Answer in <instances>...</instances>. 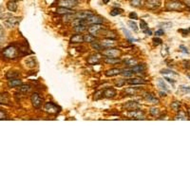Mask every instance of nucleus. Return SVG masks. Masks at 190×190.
I'll use <instances>...</instances> for the list:
<instances>
[{"label": "nucleus", "instance_id": "nucleus-60", "mask_svg": "<svg viewBox=\"0 0 190 190\" xmlns=\"http://www.w3.org/2000/svg\"><path fill=\"white\" fill-rule=\"evenodd\" d=\"M109 1H110V0H103V3H104V4H108Z\"/></svg>", "mask_w": 190, "mask_h": 190}, {"label": "nucleus", "instance_id": "nucleus-34", "mask_svg": "<svg viewBox=\"0 0 190 190\" xmlns=\"http://www.w3.org/2000/svg\"><path fill=\"white\" fill-rule=\"evenodd\" d=\"M18 76H19V72H7V74H6V78L8 80H10V79L17 78Z\"/></svg>", "mask_w": 190, "mask_h": 190}, {"label": "nucleus", "instance_id": "nucleus-56", "mask_svg": "<svg viewBox=\"0 0 190 190\" xmlns=\"http://www.w3.org/2000/svg\"><path fill=\"white\" fill-rule=\"evenodd\" d=\"M165 80H166L167 82H169V83H171V84H174V83H175V80H173V79H170V78H168V77H165Z\"/></svg>", "mask_w": 190, "mask_h": 190}, {"label": "nucleus", "instance_id": "nucleus-24", "mask_svg": "<svg viewBox=\"0 0 190 190\" xmlns=\"http://www.w3.org/2000/svg\"><path fill=\"white\" fill-rule=\"evenodd\" d=\"M131 69L132 72L134 73H141V72H144L145 69V67L144 64H137L135 66L131 67Z\"/></svg>", "mask_w": 190, "mask_h": 190}, {"label": "nucleus", "instance_id": "nucleus-17", "mask_svg": "<svg viewBox=\"0 0 190 190\" xmlns=\"http://www.w3.org/2000/svg\"><path fill=\"white\" fill-rule=\"evenodd\" d=\"M126 83H128V85L140 86V85H145L146 82L142 78H129L128 81H126Z\"/></svg>", "mask_w": 190, "mask_h": 190}, {"label": "nucleus", "instance_id": "nucleus-25", "mask_svg": "<svg viewBox=\"0 0 190 190\" xmlns=\"http://www.w3.org/2000/svg\"><path fill=\"white\" fill-rule=\"evenodd\" d=\"M157 85L159 86V88H161L164 91H165V92H167V93L170 92V89L168 88V86L166 85L165 82L163 79H157Z\"/></svg>", "mask_w": 190, "mask_h": 190}, {"label": "nucleus", "instance_id": "nucleus-46", "mask_svg": "<svg viewBox=\"0 0 190 190\" xmlns=\"http://www.w3.org/2000/svg\"><path fill=\"white\" fill-rule=\"evenodd\" d=\"M175 119L176 120H186V115H185V112L179 110V114L175 117Z\"/></svg>", "mask_w": 190, "mask_h": 190}, {"label": "nucleus", "instance_id": "nucleus-51", "mask_svg": "<svg viewBox=\"0 0 190 190\" xmlns=\"http://www.w3.org/2000/svg\"><path fill=\"white\" fill-rule=\"evenodd\" d=\"M180 50H181V52H184V53H186V54H188V53H189L188 48H187L186 47H185L184 45H181V46H180Z\"/></svg>", "mask_w": 190, "mask_h": 190}, {"label": "nucleus", "instance_id": "nucleus-43", "mask_svg": "<svg viewBox=\"0 0 190 190\" xmlns=\"http://www.w3.org/2000/svg\"><path fill=\"white\" fill-rule=\"evenodd\" d=\"M143 0H130V5L132 7H136V8H139V7L142 6Z\"/></svg>", "mask_w": 190, "mask_h": 190}, {"label": "nucleus", "instance_id": "nucleus-29", "mask_svg": "<svg viewBox=\"0 0 190 190\" xmlns=\"http://www.w3.org/2000/svg\"><path fill=\"white\" fill-rule=\"evenodd\" d=\"M134 74V72H132L131 68H124L121 70V75L124 77H132V75Z\"/></svg>", "mask_w": 190, "mask_h": 190}, {"label": "nucleus", "instance_id": "nucleus-14", "mask_svg": "<svg viewBox=\"0 0 190 190\" xmlns=\"http://www.w3.org/2000/svg\"><path fill=\"white\" fill-rule=\"evenodd\" d=\"M124 108L125 109H128V111H130V110L140 109L141 108V105L137 102H128V103H125L124 105Z\"/></svg>", "mask_w": 190, "mask_h": 190}, {"label": "nucleus", "instance_id": "nucleus-40", "mask_svg": "<svg viewBox=\"0 0 190 190\" xmlns=\"http://www.w3.org/2000/svg\"><path fill=\"white\" fill-rule=\"evenodd\" d=\"M128 25L130 27V29L131 30H133L134 32H138V27H137V24H136V22L135 21H133V20H128Z\"/></svg>", "mask_w": 190, "mask_h": 190}, {"label": "nucleus", "instance_id": "nucleus-23", "mask_svg": "<svg viewBox=\"0 0 190 190\" xmlns=\"http://www.w3.org/2000/svg\"><path fill=\"white\" fill-rule=\"evenodd\" d=\"M56 12H57L58 15H68V13H73V11L72 9L66 8V7L60 6L56 9Z\"/></svg>", "mask_w": 190, "mask_h": 190}, {"label": "nucleus", "instance_id": "nucleus-45", "mask_svg": "<svg viewBox=\"0 0 190 190\" xmlns=\"http://www.w3.org/2000/svg\"><path fill=\"white\" fill-rule=\"evenodd\" d=\"M180 107H181V103L180 102H173L171 104V108L175 111V112H178L180 110Z\"/></svg>", "mask_w": 190, "mask_h": 190}, {"label": "nucleus", "instance_id": "nucleus-1", "mask_svg": "<svg viewBox=\"0 0 190 190\" xmlns=\"http://www.w3.org/2000/svg\"><path fill=\"white\" fill-rule=\"evenodd\" d=\"M2 54L7 59H13L18 55V51L15 46H8L2 51Z\"/></svg>", "mask_w": 190, "mask_h": 190}, {"label": "nucleus", "instance_id": "nucleus-5", "mask_svg": "<svg viewBox=\"0 0 190 190\" xmlns=\"http://www.w3.org/2000/svg\"><path fill=\"white\" fill-rule=\"evenodd\" d=\"M31 101H32V104L33 105V108H40L41 105H42V99L40 95L37 93V92H33L31 96Z\"/></svg>", "mask_w": 190, "mask_h": 190}, {"label": "nucleus", "instance_id": "nucleus-53", "mask_svg": "<svg viewBox=\"0 0 190 190\" xmlns=\"http://www.w3.org/2000/svg\"><path fill=\"white\" fill-rule=\"evenodd\" d=\"M7 117H6V114H5V112L3 110H0V120H6Z\"/></svg>", "mask_w": 190, "mask_h": 190}, {"label": "nucleus", "instance_id": "nucleus-28", "mask_svg": "<svg viewBox=\"0 0 190 190\" xmlns=\"http://www.w3.org/2000/svg\"><path fill=\"white\" fill-rule=\"evenodd\" d=\"M96 40V37L94 36L93 34L91 33H87L84 35V42H86V43H93V42Z\"/></svg>", "mask_w": 190, "mask_h": 190}, {"label": "nucleus", "instance_id": "nucleus-31", "mask_svg": "<svg viewBox=\"0 0 190 190\" xmlns=\"http://www.w3.org/2000/svg\"><path fill=\"white\" fill-rule=\"evenodd\" d=\"M74 19H75L74 13H68V15H64V17H63V21H64V22H73Z\"/></svg>", "mask_w": 190, "mask_h": 190}, {"label": "nucleus", "instance_id": "nucleus-38", "mask_svg": "<svg viewBox=\"0 0 190 190\" xmlns=\"http://www.w3.org/2000/svg\"><path fill=\"white\" fill-rule=\"evenodd\" d=\"M122 31L124 32V33H125V35L126 39H128L129 42H134V41H136V39H134V38L132 37V35L130 34V32H129L128 30H125V28H122Z\"/></svg>", "mask_w": 190, "mask_h": 190}, {"label": "nucleus", "instance_id": "nucleus-19", "mask_svg": "<svg viewBox=\"0 0 190 190\" xmlns=\"http://www.w3.org/2000/svg\"><path fill=\"white\" fill-rule=\"evenodd\" d=\"M8 87L12 88H16V87H20L22 85V80H20L18 78H15V79H10L8 80Z\"/></svg>", "mask_w": 190, "mask_h": 190}, {"label": "nucleus", "instance_id": "nucleus-21", "mask_svg": "<svg viewBox=\"0 0 190 190\" xmlns=\"http://www.w3.org/2000/svg\"><path fill=\"white\" fill-rule=\"evenodd\" d=\"M101 44L104 48H113L115 46V42L114 39H110V38H105L104 40H102Z\"/></svg>", "mask_w": 190, "mask_h": 190}, {"label": "nucleus", "instance_id": "nucleus-10", "mask_svg": "<svg viewBox=\"0 0 190 190\" xmlns=\"http://www.w3.org/2000/svg\"><path fill=\"white\" fill-rule=\"evenodd\" d=\"M45 110L48 112V113H57V112L59 111V108L55 104H53L52 102H48L45 105Z\"/></svg>", "mask_w": 190, "mask_h": 190}, {"label": "nucleus", "instance_id": "nucleus-48", "mask_svg": "<svg viewBox=\"0 0 190 190\" xmlns=\"http://www.w3.org/2000/svg\"><path fill=\"white\" fill-rule=\"evenodd\" d=\"M125 83H126V81H125V79H118V80L115 81V85H116L118 88H121V87H123L124 85H125Z\"/></svg>", "mask_w": 190, "mask_h": 190}, {"label": "nucleus", "instance_id": "nucleus-16", "mask_svg": "<svg viewBox=\"0 0 190 190\" xmlns=\"http://www.w3.org/2000/svg\"><path fill=\"white\" fill-rule=\"evenodd\" d=\"M145 6L148 9H157L161 6V0H147Z\"/></svg>", "mask_w": 190, "mask_h": 190}, {"label": "nucleus", "instance_id": "nucleus-22", "mask_svg": "<svg viewBox=\"0 0 190 190\" xmlns=\"http://www.w3.org/2000/svg\"><path fill=\"white\" fill-rule=\"evenodd\" d=\"M17 8H18L17 2L15 1V0H10V1L7 3V9H8L10 12H15L17 11Z\"/></svg>", "mask_w": 190, "mask_h": 190}, {"label": "nucleus", "instance_id": "nucleus-47", "mask_svg": "<svg viewBox=\"0 0 190 190\" xmlns=\"http://www.w3.org/2000/svg\"><path fill=\"white\" fill-rule=\"evenodd\" d=\"M140 28H141V30H142V31H145L146 29H148V25H147V23L145 22V20L141 19V21H140Z\"/></svg>", "mask_w": 190, "mask_h": 190}, {"label": "nucleus", "instance_id": "nucleus-61", "mask_svg": "<svg viewBox=\"0 0 190 190\" xmlns=\"http://www.w3.org/2000/svg\"><path fill=\"white\" fill-rule=\"evenodd\" d=\"M187 115H188V117H190V108H187Z\"/></svg>", "mask_w": 190, "mask_h": 190}, {"label": "nucleus", "instance_id": "nucleus-35", "mask_svg": "<svg viewBox=\"0 0 190 190\" xmlns=\"http://www.w3.org/2000/svg\"><path fill=\"white\" fill-rule=\"evenodd\" d=\"M73 30L74 32H76L77 33H81L83 32L84 31L87 30V27L86 25H77V26H74L73 27Z\"/></svg>", "mask_w": 190, "mask_h": 190}, {"label": "nucleus", "instance_id": "nucleus-52", "mask_svg": "<svg viewBox=\"0 0 190 190\" xmlns=\"http://www.w3.org/2000/svg\"><path fill=\"white\" fill-rule=\"evenodd\" d=\"M165 34V31L163 29H160L158 31L155 32V35L156 36H162V35H164Z\"/></svg>", "mask_w": 190, "mask_h": 190}, {"label": "nucleus", "instance_id": "nucleus-54", "mask_svg": "<svg viewBox=\"0 0 190 190\" xmlns=\"http://www.w3.org/2000/svg\"><path fill=\"white\" fill-rule=\"evenodd\" d=\"M128 16H129L130 19H137L138 18V15H137L136 12H130Z\"/></svg>", "mask_w": 190, "mask_h": 190}, {"label": "nucleus", "instance_id": "nucleus-6", "mask_svg": "<svg viewBox=\"0 0 190 190\" xmlns=\"http://www.w3.org/2000/svg\"><path fill=\"white\" fill-rule=\"evenodd\" d=\"M128 116L134 118L136 120H144L145 119V113L144 111L141 109H136V110H130L128 112Z\"/></svg>", "mask_w": 190, "mask_h": 190}, {"label": "nucleus", "instance_id": "nucleus-59", "mask_svg": "<svg viewBox=\"0 0 190 190\" xmlns=\"http://www.w3.org/2000/svg\"><path fill=\"white\" fill-rule=\"evenodd\" d=\"M160 94H161V96H166V94H165V91H160Z\"/></svg>", "mask_w": 190, "mask_h": 190}, {"label": "nucleus", "instance_id": "nucleus-27", "mask_svg": "<svg viewBox=\"0 0 190 190\" xmlns=\"http://www.w3.org/2000/svg\"><path fill=\"white\" fill-rule=\"evenodd\" d=\"M104 62L105 64H110V65H114V64H117V63H120L121 62V59L120 58H117V57H105Z\"/></svg>", "mask_w": 190, "mask_h": 190}, {"label": "nucleus", "instance_id": "nucleus-62", "mask_svg": "<svg viewBox=\"0 0 190 190\" xmlns=\"http://www.w3.org/2000/svg\"><path fill=\"white\" fill-rule=\"evenodd\" d=\"M188 78H189V79H190V75H188Z\"/></svg>", "mask_w": 190, "mask_h": 190}, {"label": "nucleus", "instance_id": "nucleus-50", "mask_svg": "<svg viewBox=\"0 0 190 190\" xmlns=\"http://www.w3.org/2000/svg\"><path fill=\"white\" fill-rule=\"evenodd\" d=\"M159 27H164V29H170L172 27V23L171 22H164V23H161L159 25Z\"/></svg>", "mask_w": 190, "mask_h": 190}, {"label": "nucleus", "instance_id": "nucleus-32", "mask_svg": "<svg viewBox=\"0 0 190 190\" xmlns=\"http://www.w3.org/2000/svg\"><path fill=\"white\" fill-rule=\"evenodd\" d=\"M124 63H125V65H126L128 67H133L137 65V60L134 58H128V59L124 60Z\"/></svg>", "mask_w": 190, "mask_h": 190}, {"label": "nucleus", "instance_id": "nucleus-18", "mask_svg": "<svg viewBox=\"0 0 190 190\" xmlns=\"http://www.w3.org/2000/svg\"><path fill=\"white\" fill-rule=\"evenodd\" d=\"M117 92L114 88H105L104 90V97L105 98H108V99H111V98H114L116 96Z\"/></svg>", "mask_w": 190, "mask_h": 190}, {"label": "nucleus", "instance_id": "nucleus-49", "mask_svg": "<svg viewBox=\"0 0 190 190\" xmlns=\"http://www.w3.org/2000/svg\"><path fill=\"white\" fill-rule=\"evenodd\" d=\"M152 42H153V44L155 45V46H159V45L163 44V40H162L161 38H159L158 36H156L155 38H153L152 39Z\"/></svg>", "mask_w": 190, "mask_h": 190}, {"label": "nucleus", "instance_id": "nucleus-13", "mask_svg": "<svg viewBox=\"0 0 190 190\" xmlns=\"http://www.w3.org/2000/svg\"><path fill=\"white\" fill-rule=\"evenodd\" d=\"M69 42L72 44H81L84 42V35H82L81 33H76L72 35Z\"/></svg>", "mask_w": 190, "mask_h": 190}, {"label": "nucleus", "instance_id": "nucleus-4", "mask_svg": "<svg viewBox=\"0 0 190 190\" xmlns=\"http://www.w3.org/2000/svg\"><path fill=\"white\" fill-rule=\"evenodd\" d=\"M21 21L20 17H15V16H10L9 18H6L4 20V24L9 27V28H15V26H17Z\"/></svg>", "mask_w": 190, "mask_h": 190}, {"label": "nucleus", "instance_id": "nucleus-30", "mask_svg": "<svg viewBox=\"0 0 190 190\" xmlns=\"http://www.w3.org/2000/svg\"><path fill=\"white\" fill-rule=\"evenodd\" d=\"M31 88H32L29 84H22V85L19 87V91L22 93H28L31 90Z\"/></svg>", "mask_w": 190, "mask_h": 190}, {"label": "nucleus", "instance_id": "nucleus-2", "mask_svg": "<svg viewBox=\"0 0 190 190\" xmlns=\"http://www.w3.org/2000/svg\"><path fill=\"white\" fill-rule=\"evenodd\" d=\"M182 8H184V6L178 0H171L166 4L167 11H182Z\"/></svg>", "mask_w": 190, "mask_h": 190}, {"label": "nucleus", "instance_id": "nucleus-20", "mask_svg": "<svg viewBox=\"0 0 190 190\" xmlns=\"http://www.w3.org/2000/svg\"><path fill=\"white\" fill-rule=\"evenodd\" d=\"M121 70L120 68H110V69H108L105 70V75L107 77H113V76H116V75H119L121 74Z\"/></svg>", "mask_w": 190, "mask_h": 190}, {"label": "nucleus", "instance_id": "nucleus-44", "mask_svg": "<svg viewBox=\"0 0 190 190\" xmlns=\"http://www.w3.org/2000/svg\"><path fill=\"white\" fill-rule=\"evenodd\" d=\"M180 90L184 93H190V86H186V85H181L179 87Z\"/></svg>", "mask_w": 190, "mask_h": 190}, {"label": "nucleus", "instance_id": "nucleus-11", "mask_svg": "<svg viewBox=\"0 0 190 190\" xmlns=\"http://www.w3.org/2000/svg\"><path fill=\"white\" fill-rule=\"evenodd\" d=\"M93 13L91 11H80L77 12L76 13H74L75 15V19H87L88 17L91 16Z\"/></svg>", "mask_w": 190, "mask_h": 190}, {"label": "nucleus", "instance_id": "nucleus-12", "mask_svg": "<svg viewBox=\"0 0 190 190\" xmlns=\"http://www.w3.org/2000/svg\"><path fill=\"white\" fill-rule=\"evenodd\" d=\"M101 54L99 53H95V54H92L90 55L89 57L88 58V64L89 65H96V64H99L100 61H101Z\"/></svg>", "mask_w": 190, "mask_h": 190}, {"label": "nucleus", "instance_id": "nucleus-3", "mask_svg": "<svg viewBox=\"0 0 190 190\" xmlns=\"http://www.w3.org/2000/svg\"><path fill=\"white\" fill-rule=\"evenodd\" d=\"M121 54V51L115 48H108L105 51H103V55L107 57H118Z\"/></svg>", "mask_w": 190, "mask_h": 190}, {"label": "nucleus", "instance_id": "nucleus-63", "mask_svg": "<svg viewBox=\"0 0 190 190\" xmlns=\"http://www.w3.org/2000/svg\"><path fill=\"white\" fill-rule=\"evenodd\" d=\"M189 31H190V29H189Z\"/></svg>", "mask_w": 190, "mask_h": 190}, {"label": "nucleus", "instance_id": "nucleus-26", "mask_svg": "<svg viewBox=\"0 0 190 190\" xmlns=\"http://www.w3.org/2000/svg\"><path fill=\"white\" fill-rule=\"evenodd\" d=\"M103 34L105 38H110V39H117V34L113 31H109V30H105L103 31Z\"/></svg>", "mask_w": 190, "mask_h": 190}, {"label": "nucleus", "instance_id": "nucleus-37", "mask_svg": "<svg viewBox=\"0 0 190 190\" xmlns=\"http://www.w3.org/2000/svg\"><path fill=\"white\" fill-rule=\"evenodd\" d=\"M161 74H163V75H165V76H166V75H175V76H177V75H178V73H176V72H173V70L168 69V68L162 69V70H161Z\"/></svg>", "mask_w": 190, "mask_h": 190}, {"label": "nucleus", "instance_id": "nucleus-41", "mask_svg": "<svg viewBox=\"0 0 190 190\" xmlns=\"http://www.w3.org/2000/svg\"><path fill=\"white\" fill-rule=\"evenodd\" d=\"M137 90H138L137 88H128L125 89V92L128 95H134L137 92Z\"/></svg>", "mask_w": 190, "mask_h": 190}, {"label": "nucleus", "instance_id": "nucleus-42", "mask_svg": "<svg viewBox=\"0 0 190 190\" xmlns=\"http://www.w3.org/2000/svg\"><path fill=\"white\" fill-rule=\"evenodd\" d=\"M123 12V11L121 9H119V8H114L112 11H110V15L111 16H117L119 15H121V13Z\"/></svg>", "mask_w": 190, "mask_h": 190}, {"label": "nucleus", "instance_id": "nucleus-15", "mask_svg": "<svg viewBox=\"0 0 190 190\" xmlns=\"http://www.w3.org/2000/svg\"><path fill=\"white\" fill-rule=\"evenodd\" d=\"M102 29H103V26L101 24H92V25H90L88 27V31L89 33L94 35V34H97Z\"/></svg>", "mask_w": 190, "mask_h": 190}, {"label": "nucleus", "instance_id": "nucleus-36", "mask_svg": "<svg viewBox=\"0 0 190 190\" xmlns=\"http://www.w3.org/2000/svg\"><path fill=\"white\" fill-rule=\"evenodd\" d=\"M91 48H93V50H95V51H97V52H100V51H102L103 50V46H102V44L101 43H99V42H93V43H91Z\"/></svg>", "mask_w": 190, "mask_h": 190}, {"label": "nucleus", "instance_id": "nucleus-8", "mask_svg": "<svg viewBox=\"0 0 190 190\" xmlns=\"http://www.w3.org/2000/svg\"><path fill=\"white\" fill-rule=\"evenodd\" d=\"M143 97L145 98V100H146L147 102L152 103V104H158L159 103V99L152 93L148 92V91H144L143 92Z\"/></svg>", "mask_w": 190, "mask_h": 190}, {"label": "nucleus", "instance_id": "nucleus-33", "mask_svg": "<svg viewBox=\"0 0 190 190\" xmlns=\"http://www.w3.org/2000/svg\"><path fill=\"white\" fill-rule=\"evenodd\" d=\"M0 102H1V104H8L10 103V96L8 95V93H2L1 96H0Z\"/></svg>", "mask_w": 190, "mask_h": 190}, {"label": "nucleus", "instance_id": "nucleus-55", "mask_svg": "<svg viewBox=\"0 0 190 190\" xmlns=\"http://www.w3.org/2000/svg\"><path fill=\"white\" fill-rule=\"evenodd\" d=\"M143 32H144V33H145V34L148 35V36H150V35H152V31H151V30H149V29H146V30H145V31H143Z\"/></svg>", "mask_w": 190, "mask_h": 190}, {"label": "nucleus", "instance_id": "nucleus-39", "mask_svg": "<svg viewBox=\"0 0 190 190\" xmlns=\"http://www.w3.org/2000/svg\"><path fill=\"white\" fill-rule=\"evenodd\" d=\"M149 113L150 115H152L153 117H158L160 114V109L156 107H153L149 108Z\"/></svg>", "mask_w": 190, "mask_h": 190}, {"label": "nucleus", "instance_id": "nucleus-58", "mask_svg": "<svg viewBox=\"0 0 190 190\" xmlns=\"http://www.w3.org/2000/svg\"><path fill=\"white\" fill-rule=\"evenodd\" d=\"M184 1H185V5H186L187 8L190 9V0H184Z\"/></svg>", "mask_w": 190, "mask_h": 190}, {"label": "nucleus", "instance_id": "nucleus-9", "mask_svg": "<svg viewBox=\"0 0 190 190\" xmlns=\"http://www.w3.org/2000/svg\"><path fill=\"white\" fill-rule=\"evenodd\" d=\"M87 22L89 25H92V24H102L104 22V18L101 17V16H99V15H92L91 16H89V17L87 18Z\"/></svg>", "mask_w": 190, "mask_h": 190}, {"label": "nucleus", "instance_id": "nucleus-57", "mask_svg": "<svg viewBox=\"0 0 190 190\" xmlns=\"http://www.w3.org/2000/svg\"><path fill=\"white\" fill-rule=\"evenodd\" d=\"M0 32H1V43L3 42V36H4V32H3V27L1 26V28H0Z\"/></svg>", "mask_w": 190, "mask_h": 190}, {"label": "nucleus", "instance_id": "nucleus-7", "mask_svg": "<svg viewBox=\"0 0 190 190\" xmlns=\"http://www.w3.org/2000/svg\"><path fill=\"white\" fill-rule=\"evenodd\" d=\"M79 0H60L59 1V5L66 7V8L72 9V8H75V7L78 5Z\"/></svg>", "mask_w": 190, "mask_h": 190}]
</instances>
